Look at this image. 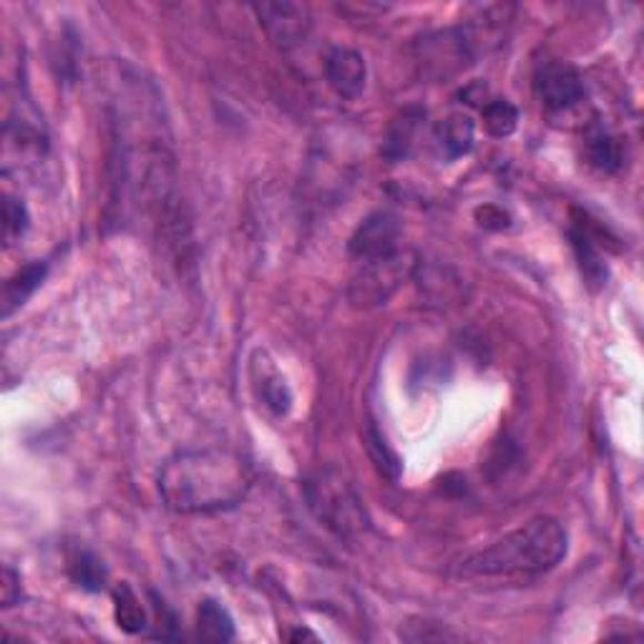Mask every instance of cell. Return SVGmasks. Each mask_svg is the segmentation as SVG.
Instances as JSON below:
<instances>
[{"mask_svg": "<svg viewBox=\"0 0 644 644\" xmlns=\"http://www.w3.org/2000/svg\"><path fill=\"white\" fill-rule=\"evenodd\" d=\"M426 119V111L421 109H406L403 114L393 119V124L388 126L386 142H382V156L388 162H403L408 159L410 149L416 144V136L421 132V121Z\"/></svg>", "mask_w": 644, "mask_h": 644, "instance_id": "4fadbf2b", "label": "cell"}, {"mask_svg": "<svg viewBox=\"0 0 644 644\" xmlns=\"http://www.w3.org/2000/svg\"><path fill=\"white\" fill-rule=\"evenodd\" d=\"M569 239H572V249H574L579 269H582L584 283L592 289H602L606 285V279H610V267H606L602 249L596 247L594 235L590 232V227H586L584 219L574 222V227L569 229Z\"/></svg>", "mask_w": 644, "mask_h": 644, "instance_id": "7c38bea8", "label": "cell"}, {"mask_svg": "<svg viewBox=\"0 0 644 644\" xmlns=\"http://www.w3.org/2000/svg\"><path fill=\"white\" fill-rule=\"evenodd\" d=\"M0 600H3L6 610H11L21 602V576H18L11 566H3V584H0Z\"/></svg>", "mask_w": 644, "mask_h": 644, "instance_id": "7402d4cb", "label": "cell"}, {"mask_svg": "<svg viewBox=\"0 0 644 644\" xmlns=\"http://www.w3.org/2000/svg\"><path fill=\"white\" fill-rule=\"evenodd\" d=\"M325 79L340 99H358L368 81L366 59L352 49H333L325 59Z\"/></svg>", "mask_w": 644, "mask_h": 644, "instance_id": "30bf717a", "label": "cell"}, {"mask_svg": "<svg viewBox=\"0 0 644 644\" xmlns=\"http://www.w3.org/2000/svg\"><path fill=\"white\" fill-rule=\"evenodd\" d=\"M197 634L207 642L235 640V620L217 600H204L197 610Z\"/></svg>", "mask_w": 644, "mask_h": 644, "instance_id": "2e32d148", "label": "cell"}, {"mask_svg": "<svg viewBox=\"0 0 644 644\" xmlns=\"http://www.w3.org/2000/svg\"><path fill=\"white\" fill-rule=\"evenodd\" d=\"M71 579L81 586V590L101 592L106 586V566L96 554L81 552L71 562Z\"/></svg>", "mask_w": 644, "mask_h": 644, "instance_id": "d6986e66", "label": "cell"}, {"mask_svg": "<svg viewBox=\"0 0 644 644\" xmlns=\"http://www.w3.org/2000/svg\"><path fill=\"white\" fill-rule=\"evenodd\" d=\"M287 640L289 642H320V637L313 632H307V630H295V632H289L287 634Z\"/></svg>", "mask_w": 644, "mask_h": 644, "instance_id": "cb8c5ba5", "label": "cell"}, {"mask_svg": "<svg viewBox=\"0 0 644 644\" xmlns=\"http://www.w3.org/2000/svg\"><path fill=\"white\" fill-rule=\"evenodd\" d=\"M45 269L49 267L41 265V263H33L8 279L6 287H3V317L13 315V310H18V307H21L28 297H31L35 289H39V285L43 283V277H45Z\"/></svg>", "mask_w": 644, "mask_h": 644, "instance_id": "e0dca14e", "label": "cell"}, {"mask_svg": "<svg viewBox=\"0 0 644 644\" xmlns=\"http://www.w3.org/2000/svg\"><path fill=\"white\" fill-rule=\"evenodd\" d=\"M28 227H31V214H28L25 204L21 200L11 197V194H6L3 197V239L6 245L11 247L13 242L21 239Z\"/></svg>", "mask_w": 644, "mask_h": 644, "instance_id": "ffe728a7", "label": "cell"}, {"mask_svg": "<svg viewBox=\"0 0 644 644\" xmlns=\"http://www.w3.org/2000/svg\"><path fill=\"white\" fill-rule=\"evenodd\" d=\"M114 617L119 630H124L126 634H142L149 627V614L144 610L139 594L129 584H116L114 592Z\"/></svg>", "mask_w": 644, "mask_h": 644, "instance_id": "9a60e30c", "label": "cell"}, {"mask_svg": "<svg viewBox=\"0 0 644 644\" xmlns=\"http://www.w3.org/2000/svg\"><path fill=\"white\" fill-rule=\"evenodd\" d=\"M249 463L229 448L176 451L159 471V493L174 513H217L237 509L252 489Z\"/></svg>", "mask_w": 644, "mask_h": 644, "instance_id": "6da1fadb", "label": "cell"}, {"mask_svg": "<svg viewBox=\"0 0 644 644\" xmlns=\"http://www.w3.org/2000/svg\"><path fill=\"white\" fill-rule=\"evenodd\" d=\"M358 265V273L350 279L348 297L358 310H376V307L388 305L390 297L418 273L421 259L413 249L398 247L390 255L366 259Z\"/></svg>", "mask_w": 644, "mask_h": 644, "instance_id": "277c9868", "label": "cell"}, {"mask_svg": "<svg viewBox=\"0 0 644 644\" xmlns=\"http://www.w3.org/2000/svg\"><path fill=\"white\" fill-rule=\"evenodd\" d=\"M366 446H368V453H370L372 463L378 466V471L382 476H388L390 481H396L398 476H400V461H398V456L393 453V448L382 441V436L376 431V428H368Z\"/></svg>", "mask_w": 644, "mask_h": 644, "instance_id": "44dd1931", "label": "cell"}, {"mask_svg": "<svg viewBox=\"0 0 644 644\" xmlns=\"http://www.w3.org/2000/svg\"><path fill=\"white\" fill-rule=\"evenodd\" d=\"M566 529L556 519L536 517L511 531L491 546L471 554L456 566L461 576L471 579H527L552 572L566 556Z\"/></svg>", "mask_w": 644, "mask_h": 644, "instance_id": "7a4b0ae2", "label": "cell"}, {"mask_svg": "<svg viewBox=\"0 0 644 644\" xmlns=\"http://www.w3.org/2000/svg\"><path fill=\"white\" fill-rule=\"evenodd\" d=\"M582 149H584L586 164L594 166V170H600L604 174H614L622 170V164H624L622 142L610 132V129L600 124V121L586 124Z\"/></svg>", "mask_w": 644, "mask_h": 644, "instance_id": "8fae6325", "label": "cell"}, {"mask_svg": "<svg viewBox=\"0 0 644 644\" xmlns=\"http://www.w3.org/2000/svg\"><path fill=\"white\" fill-rule=\"evenodd\" d=\"M481 121H483V129H487L491 136L507 139L517 132L519 109L507 99H491L481 106Z\"/></svg>", "mask_w": 644, "mask_h": 644, "instance_id": "ac0fdd59", "label": "cell"}, {"mask_svg": "<svg viewBox=\"0 0 644 644\" xmlns=\"http://www.w3.org/2000/svg\"><path fill=\"white\" fill-rule=\"evenodd\" d=\"M400 247V222L390 212H372L358 224L348 242V252L358 263L390 255Z\"/></svg>", "mask_w": 644, "mask_h": 644, "instance_id": "ba28073f", "label": "cell"}, {"mask_svg": "<svg viewBox=\"0 0 644 644\" xmlns=\"http://www.w3.org/2000/svg\"><path fill=\"white\" fill-rule=\"evenodd\" d=\"M436 142L441 154L446 159H461L466 154H471L473 142H476V124L471 116L466 114H451L446 116L441 124L436 126Z\"/></svg>", "mask_w": 644, "mask_h": 644, "instance_id": "5bb4252c", "label": "cell"}, {"mask_svg": "<svg viewBox=\"0 0 644 644\" xmlns=\"http://www.w3.org/2000/svg\"><path fill=\"white\" fill-rule=\"evenodd\" d=\"M259 25L267 33V39L279 49H295L305 43L313 31V13L305 3H293V0H277V3H257L252 6Z\"/></svg>", "mask_w": 644, "mask_h": 644, "instance_id": "52a82bcc", "label": "cell"}, {"mask_svg": "<svg viewBox=\"0 0 644 644\" xmlns=\"http://www.w3.org/2000/svg\"><path fill=\"white\" fill-rule=\"evenodd\" d=\"M307 509L320 524L340 539H356L370 529V517L360 493L340 471L320 469L303 483Z\"/></svg>", "mask_w": 644, "mask_h": 644, "instance_id": "3957f363", "label": "cell"}, {"mask_svg": "<svg viewBox=\"0 0 644 644\" xmlns=\"http://www.w3.org/2000/svg\"><path fill=\"white\" fill-rule=\"evenodd\" d=\"M249 378L252 390H255L257 400H263L267 410H273L275 416L289 413V408H293V390H289L285 376L265 350H255V356H252Z\"/></svg>", "mask_w": 644, "mask_h": 644, "instance_id": "9c48e42d", "label": "cell"}, {"mask_svg": "<svg viewBox=\"0 0 644 644\" xmlns=\"http://www.w3.org/2000/svg\"><path fill=\"white\" fill-rule=\"evenodd\" d=\"M476 219H479L481 227H487V229H507L511 224L509 214L499 207H493V204L476 209Z\"/></svg>", "mask_w": 644, "mask_h": 644, "instance_id": "603a6c76", "label": "cell"}, {"mask_svg": "<svg viewBox=\"0 0 644 644\" xmlns=\"http://www.w3.org/2000/svg\"><path fill=\"white\" fill-rule=\"evenodd\" d=\"M534 91L546 114L562 116L584 104V81L572 63L549 59L541 61L534 73Z\"/></svg>", "mask_w": 644, "mask_h": 644, "instance_id": "8992f818", "label": "cell"}, {"mask_svg": "<svg viewBox=\"0 0 644 644\" xmlns=\"http://www.w3.org/2000/svg\"><path fill=\"white\" fill-rule=\"evenodd\" d=\"M481 35L473 25L448 28L416 43V67L428 81H448L471 67Z\"/></svg>", "mask_w": 644, "mask_h": 644, "instance_id": "5b68a950", "label": "cell"}]
</instances>
